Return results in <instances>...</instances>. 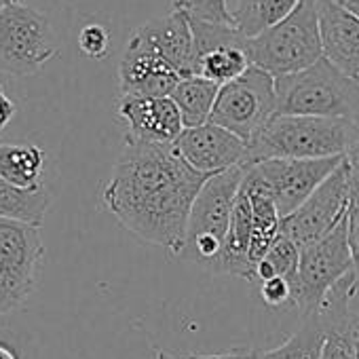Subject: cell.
Here are the masks:
<instances>
[{"label":"cell","instance_id":"cell-29","mask_svg":"<svg viewBox=\"0 0 359 359\" xmlns=\"http://www.w3.org/2000/svg\"><path fill=\"white\" fill-rule=\"evenodd\" d=\"M344 321H340L336 327H332L327 332L325 344H323V351H321V359H355L351 338H348V334L344 330Z\"/></svg>","mask_w":359,"mask_h":359},{"label":"cell","instance_id":"cell-15","mask_svg":"<svg viewBox=\"0 0 359 359\" xmlns=\"http://www.w3.org/2000/svg\"><path fill=\"white\" fill-rule=\"evenodd\" d=\"M323 57L344 74L359 79V20L340 0H317Z\"/></svg>","mask_w":359,"mask_h":359},{"label":"cell","instance_id":"cell-21","mask_svg":"<svg viewBox=\"0 0 359 359\" xmlns=\"http://www.w3.org/2000/svg\"><path fill=\"white\" fill-rule=\"evenodd\" d=\"M45 152L34 144H0V175L18 189H39Z\"/></svg>","mask_w":359,"mask_h":359},{"label":"cell","instance_id":"cell-6","mask_svg":"<svg viewBox=\"0 0 359 359\" xmlns=\"http://www.w3.org/2000/svg\"><path fill=\"white\" fill-rule=\"evenodd\" d=\"M353 275L344 216L327 237L300 250V264L294 281V306L302 317L319 313L327 296Z\"/></svg>","mask_w":359,"mask_h":359},{"label":"cell","instance_id":"cell-8","mask_svg":"<svg viewBox=\"0 0 359 359\" xmlns=\"http://www.w3.org/2000/svg\"><path fill=\"white\" fill-rule=\"evenodd\" d=\"M275 116V79L252 66L245 74L220 87L210 123L235 133L245 144H252Z\"/></svg>","mask_w":359,"mask_h":359},{"label":"cell","instance_id":"cell-22","mask_svg":"<svg viewBox=\"0 0 359 359\" xmlns=\"http://www.w3.org/2000/svg\"><path fill=\"white\" fill-rule=\"evenodd\" d=\"M327 336L325 319L315 313L302 317L298 330L279 346L271 351H258L256 359H321V351Z\"/></svg>","mask_w":359,"mask_h":359},{"label":"cell","instance_id":"cell-13","mask_svg":"<svg viewBox=\"0 0 359 359\" xmlns=\"http://www.w3.org/2000/svg\"><path fill=\"white\" fill-rule=\"evenodd\" d=\"M182 81L163 55L148 43V39L135 30L125 47L118 66L121 95L133 97H171L177 83Z\"/></svg>","mask_w":359,"mask_h":359},{"label":"cell","instance_id":"cell-20","mask_svg":"<svg viewBox=\"0 0 359 359\" xmlns=\"http://www.w3.org/2000/svg\"><path fill=\"white\" fill-rule=\"evenodd\" d=\"M51 203L53 195L45 184L32 191L18 189L0 175V218L43 226Z\"/></svg>","mask_w":359,"mask_h":359},{"label":"cell","instance_id":"cell-31","mask_svg":"<svg viewBox=\"0 0 359 359\" xmlns=\"http://www.w3.org/2000/svg\"><path fill=\"white\" fill-rule=\"evenodd\" d=\"M344 330H346V334H348V338H351L355 359H359V319H355L353 315H348L346 321H344Z\"/></svg>","mask_w":359,"mask_h":359},{"label":"cell","instance_id":"cell-5","mask_svg":"<svg viewBox=\"0 0 359 359\" xmlns=\"http://www.w3.org/2000/svg\"><path fill=\"white\" fill-rule=\"evenodd\" d=\"M243 177L245 167H235L212 175L193 203L187 231V252L210 273L222 271L224 241Z\"/></svg>","mask_w":359,"mask_h":359},{"label":"cell","instance_id":"cell-19","mask_svg":"<svg viewBox=\"0 0 359 359\" xmlns=\"http://www.w3.org/2000/svg\"><path fill=\"white\" fill-rule=\"evenodd\" d=\"M220 87L203 76H189L177 83L171 93L180 114H182L184 129L201 127L212 121V112L218 100Z\"/></svg>","mask_w":359,"mask_h":359},{"label":"cell","instance_id":"cell-33","mask_svg":"<svg viewBox=\"0 0 359 359\" xmlns=\"http://www.w3.org/2000/svg\"><path fill=\"white\" fill-rule=\"evenodd\" d=\"M340 5L359 20V0H340Z\"/></svg>","mask_w":359,"mask_h":359},{"label":"cell","instance_id":"cell-1","mask_svg":"<svg viewBox=\"0 0 359 359\" xmlns=\"http://www.w3.org/2000/svg\"><path fill=\"white\" fill-rule=\"evenodd\" d=\"M210 177L195 171L173 144L125 137V148L102 189V201L131 235L180 256L187 252L193 203Z\"/></svg>","mask_w":359,"mask_h":359},{"label":"cell","instance_id":"cell-12","mask_svg":"<svg viewBox=\"0 0 359 359\" xmlns=\"http://www.w3.org/2000/svg\"><path fill=\"white\" fill-rule=\"evenodd\" d=\"M173 148L203 175H218L235 167H248L250 161V144L214 123L184 129Z\"/></svg>","mask_w":359,"mask_h":359},{"label":"cell","instance_id":"cell-28","mask_svg":"<svg viewBox=\"0 0 359 359\" xmlns=\"http://www.w3.org/2000/svg\"><path fill=\"white\" fill-rule=\"evenodd\" d=\"M260 296H262L264 304L271 309H285L290 304L294 306V287L283 277H273L269 281H262Z\"/></svg>","mask_w":359,"mask_h":359},{"label":"cell","instance_id":"cell-32","mask_svg":"<svg viewBox=\"0 0 359 359\" xmlns=\"http://www.w3.org/2000/svg\"><path fill=\"white\" fill-rule=\"evenodd\" d=\"M346 161H348V165H351V171H353L355 175H359V123H357V140H355L351 152L346 154Z\"/></svg>","mask_w":359,"mask_h":359},{"label":"cell","instance_id":"cell-7","mask_svg":"<svg viewBox=\"0 0 359 359\" xmlns=\"http://www.w3.org/2000/svg\"><path fill=\"white\" fill-rule=\"evenodd\" d=\"M344 156L332 158H269L245 167V182L266 195L279 210L281 220L294 214Z\"/></svg>","mask_w":359,"mask_h":359},{"label":"cell","instance_id":"cell-2","mask_svg":"<svg viewBox=\"0 0 359 359\" xmlns=\"http://www.w3.org/2000/svg\"><path fill=\"white\" fill-rule=\"evenodd\" d=\"M357 140V125L344 118L277 114L250 144L248 165L269 158L346 156Z\"/></svg>","mask_w":359,"mask_h":359},{"label":"cell","instance_id":"cell-39","mask_svg":"<svg viewBox=\"0 0 359 359\" xmlns=\"http://www.w3.org/2000/svg\"><path fill=\"white\" fill-rule=\"evenodd\" d=\"M15 3H22V0H0V13H3L9 5H15Z\"/></svg>","mask_w":359,"mask_h":359},{"label":"cell","instance_id":"cell-34","mask_svg":"<svg viewBox=\"0 0 359 359\" xmlns=\"http://www.w3.org/2000/svg\"><path fill=\"white\" fill-rule=\"evenodd\" d=\"M348 313H351L355 319H359V292L351 296V300H348Z\"/></svg>","mask_w":359,"mask_h":359},{"label":"cell","instance_id":"cell-35","mask_svg":"<svg viewBox=\"0 0 359 359\" xmlns=\"http://www.w3.org/2000/svg\"><path fill=\"white\" fill-rule=\"evenodd\" d=\"M0 359H20V357L15 355V351H13L11 346H7V344L0 342Z\"/></svg>","mask_w":359,"mask_h":359},{"label":"cell","instance_id":"cell-14","mask_svg":"<svg viewBox=\"0 0 359 359\" xmlns=\"http://www.w3.org/2000/svg\"><path fill=\"white\" fill-rule=\"evenodd\" d=\"M116 112L127 125V140L171 146L184 131L182 114L171 97L121 95Z\"/></svg>","mask_w":359,"mask_h":359},{"label":"cell","instance_id":"cell-11","mask_svg":"<svg viewBox=\"0 0 359 359\" xmlns=\"http://www.w3.org/2000/svg\"><path fill=\"white\" fill-rule=\"evenodd\" d=\"M189 20L197 49L195 76H203L222 87L252 68L248 55V39L235 26L203 22L191 15Z\"/></svg>","mask_w":359,"mask_h":359},{"label":"cell","instance_id":"cell-26","mask_svg":"<svg viewBox=\"0 0 359 359\" xmlns=\"http://www.w3.org/2000/svg\"><path fill=\"white\" fill-rule=\"evenodd\" d=\"M32 285L18 279L0 260V315H7L15 309H20L26 298L32 294Z\"/></svg>","mask_w":359,"mask_h":359},{"label":"cell","instance_id":"cell-18","mask_svg":"<svg viewBox=\"0 0 359 359\" xmlns=\"http://www.w3.org/2000/svg\"><path fill=\"white\" fill-rule=\"evenodd\" d=\"M300 3L302 0H229V11L233 26L245 39H254L283 22Z\"/></svg>","mask_w":359,"mask_h":359},{"label":"cell","instance_id":"cell-37","mask_svg":"<svg viewBox=\"0 0 359 359\" xmlns=\"http://www.w3.org/2000/svg\"><path fill=\"white\" fill-rule=\"evenodd\" d=\"M182 359H231V353H224V355H189Z\"/></svg>","mask_w":359,"mask_h":359},{"label":"cell","instance_id":"cell-38","mask_svg":"<svg viewBox=\"0 0 359 359\" xmlns=\"http://www.w3.org/2000/svg\"><path fill=\"white\" fill-rule=\"evenodd\" d=\"M154 359H180V357L169 355V353H165V351H156V353H154Z\"/></svg>","mask_w":359,"mask_h":359},{"label":"cell","instance_id":"cell-36","mask_svg":"<svg viewBox=\"0 0 359 359\" xmlns=\"http://www.w3.org/2000/svg\"><path fill=\"white\" fill-rule=\"evenodd\" d=\"M258 351H233L231 359H256Z\"/></svg>","mask_w":359,"mask_h":359},{"label":"cell","instance_id":"cell-4","mask_svg":"<svg viewBox=\"0 0 359 359\" xmlns=\"http://www.w3.org/2000/svg\"><path fill=\"white\" fill-rule=\"evenodd\" d=\"M248 55L252 66L273 79L302 72L323 60L317 0H302L283 22L248 39Z\"/></svg>","mask_w":359,"mask_h":359},{"label":"cell","instance_id":"cell-10","mask_svg":"<svg viewBox=\"0 0 359 359\" xmlns=\"http://www.w3.org/2000/svg\"><path fill=\"white\" fill-rule=\"evenodd\" d=\"M351 180V165L344 156L325 182L294 214L281 220L279 233L292 239L300 250L327 237L346 216Z\"/></svg>","mask_w":359,"mask_h":359},{"label":"cell","instance_id":"cell-9","mask_svg":"<svg viewBox=\"0 0 359 359\" xmlns=\"http://www.w3.org/2000/svg\"><path fill=\"white\" fill-rule=\"evenodd\" d=\"M57 53L51 22L24 3L0 13V72L13 76L36 74Z\"/></svg>","mask_w":359,"mask_h":359},{"label":"cell","instance_id":"cell-17","mask_svg":"<svg viewBox=\"0 0 359 359\" xmlns=\"http://www.w3.org/2000/svg\"><path fill=\"white\" fill-rule=\"evenodd\" d=\"M45 258L41 226L0 218V260L24 283H36V271Z\"/></svg>","mask_w":359,"mask_h":359},{"label":"cell","instance_id":"cell-3","mask_svg":"<svg viewBox=\"0 0 359 359\" xmlns=\"http://www.w3.org/2000/svg\"><path fill=\"white\" fill-rule=\"evenodd\" d=\"M275 91L277 114L359 123V79L344 74L325 57L302 72L275 79Z\"/></svg>","mask_w":359,"mask_h":359},{"label":"cell","instance_id":"cell-24","mask_svg":"<svg viewBox=\"0 0 359 359\" xmlns=\"http://www.w3.org/2000/svg\"><path fill=\"white\" fill-rule=\"evenodd\" d=\"M351 197H348V208H346V239H348V250L353 256V290L351 296L359 292V175L351 171Z\"/></svg>","mask_w":359,"mask_h":359},{"label":"cell","instance_id":"cell-23","mask_svg":"<svg viewBox=\"0 0 359 359\" xmlns=\"http://www.w3.org/2000/svg\"><path fill=\"white\" fill-rule=\"evenodd\" d=\"M298 264H300V248L287 239L285 235H277V239L273 241L269 254L258 262L256 266V281H269L273 277H283L292 283L296 281L298 275Z\"/></svg>","mask_w":359,"mask_h":359},{"label":"cell","instance_id":"cell-27","mask_svg":"<svg viewBox=\"0 0 359 359\" xmlns=\"http://www.w3.org/2000/svg\"><path fill=\"white\" fill-rule=\"evenodd\" d=\"M79 49L91 60L106 57L110 49V32L100 24L85 26L79 34Z\"/></svg>","mask_w":359,"mask_h":359},{"label":"cell","instance_id":"cell-25","mask_svg":"<svg viewBox=\"0 0 359 359\" xmlns=\"http://www.w3.org/2000/svg\"><path fill=\"white\" fill-rule=\"evenodd\" d=\"M173 7L182 9L187 15L203 20V22L233 26L229 0H173Z\"/></svg>","mask_w":359,"mask_h":359},{"label":"cell","instance_id":"cell-16","mask_svg":"<svg viewBox=\"0 0 359 359\" xmlns=\"http://www.w3.org/2000/svg\"><path fill=\"white\" fill-rule=\"evenodd\" d=\"M148 43L163 55V60L182 76H195L197 49L191 20L182 9H171L165 18L150 20L137 28Z\"/></svg>","mask_w":359,"mask_h":359},{"label":"cell","instance_id":"cell-30","mask_svg":"<svg viewBox=\"0 0 359 359\" xmlns=\"http://www.w3.org/2000/svg\"><path fill=\"white\" fill-rule=\"evenodd\" d=\"M13 116H15V104H13V100L3 91V87H0V131H3V129L11 123Z\"/></svg>","mask_w":359,"mask_h":359}]
</instances>
